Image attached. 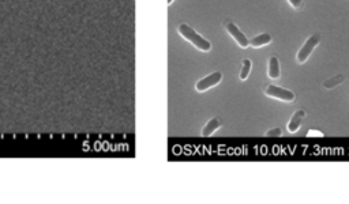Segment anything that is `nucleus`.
<instances>
[{
    "label": "nucleus",
    "mask_w": 349,
    "mask_h": 204,
    "mask_svg": "<svg viewBox=\"0 0 349 204\" xmlns=\"http://www.w3.org/2000/svg\"><path fill=\"white\" fill-rule=\"evenodd\" d=\"M178 33H179L180 37H183L184 40L190 42L193 46H195L198 50H201V52H210V42L206 40L205 37H202L199 33H197L187 23H180L179 26H178Z\"/></svg>",
    "instance_id": "nucleus-1"
},
{
    "label": "nucleus",
    "mask_w": 349,
    "mask_h": 204,
    "mask_svg": "<svg viewBox=\"0 0 349 204\" xmlns=\"http://www.w3.org/2000/svg\"><path fill=\"white\" fill-rule=\"evenodd\" d=\"M319 41H321V36H319V34H313V36L310 37L309 40L306 41L304 45L300 48V50L297 52V56H296V59H297V62H299L300 64H303V63L307 62V59L310 58V55L313 54L314 49L317 48V45L319 44Z\"/></svg>",
    "instance_id": "nucleus-2"
},
{
    "label": "nucleus",
    "mask_w": 349,
    "mask_h": 204,
    "mask_svg": "<svg viewBox=\"0 0 349 204\" xmlns=\"http://www.w3.org/2000/svg\"><path fill=\"white\" fill-rule=\"evenodd\" d=\"M221 80H223V74L220 71H215L213 74H210V75H207L198 80L197 84H195V90H197L198 93H205V91H207L211 87L217 86Z\"/></svg>",
    "instance_id": "nucleus-3"
},
{
    "label": "nucleus",
    "mask_w": 349,
    "mask_h": 204,
    "mask_svg": "<svg viewBox=\"0 0 349 204\" xmlns=\"http://www.w3.org/2000/svg\"><path fill=\"white\" fill-rule=\"evenodd\" d=\"M265 94L270 98H276V99H280V101L285 102H292L295 99V94L292 93L291 90L282 89L280 86H274V84H270L265 90Z\"/></svg>",
    "instance_id": "nucleus-4"
},
{
    "label": "nucleus",
    "mask_w": 349,
    "mask_h": 204,
    "mask_svg": "<svg viewBox=\"0 0 349 204\" xmlns=\"http://www.w3.org/2000/svg\"><path fill=\"white\" fill-rule=\"evenodd\" d=\"M225 27H227V31L229 33V36L236 41L237 45H239L240 48H247V46L250 45V40L244 36V33H242V30H240L235 23L228 22Z\"/></svg>",
    "instance_id": "nucleus-5"
},
{
    "label": "nucleus",
    "mask_w": 349,
    "mask_h": 204,
    "mask_svg": "<svg viewBox=\"0 0 349 204\" xmlns=\"http://www.w3.org/2000/svg\"><path fill=\"white\" fill-rule=\"evenodd\" d=\"M306 117V112L303 111V109H300V111H297L295 113V115L292 116L291 120H289V123H288L287 128L289 132H296V131H299L300 125H301V123H303V119Z\"/></svg>",
    "instance_id": "nucleus-6"
},
{
    "label": "nucleus",
    "mask_w": 349,
    "mask_h": 204,
    "mask_svg": "<svg viewBox=\"0 0 349 204\" xmlns=\"http://www.w3.org/2000/svg\"><path fill=\"white\" fill-rule=\"evenodd\" d=\"M221 125H223V123H221L220 119H217V117L210 119V120L206 123L205 127L202 128V136H203V138H209V136H211L215 131H219V129L221 128Z\"/></svg>",
    "instance_id": "nucleus-7"
},
{
    "label": "nucleus",
    "mask_w": 349,
    "mask_h": 204,
    "mask_svg": "<svg viewBox=\"0 0 349 204\" xmlns=\"http://www.w3.org/2000/svg\"><path fill=\"white\" fill-rule=\"evenodd\" d=\"M268 75L272 79H278L280 78V62L277 58H270L269 59V67H268Z\"/></svg>",
    "instance_id": "nucleus-8"
},
{
    "label": "nucleus",
    "mask_w": 349,
    "mask_h": 204,
    "mask_svg": "<svg viewBox=\"0 0 349 204\" xmlns=\"http://www.w3.org/2000/svg\"><path fill=\"white\" fill-rule=\"evenodd\" d=\"M272 40H273V38H272V36H270L269 33H262L259 36L254 37V38L250 41V45L252 48H260V46H265V45L270 44Z\"/></svg>",
    "instance_id": "nucleus-9"
},
{
    "label": "nucleus",
    "mask_w": 349,
    "mask_h": 204,
    "mask_svg": "<svg viewBox=\"0 0 349 204\" xmlns=\"http://www.w3.org/2000/svg\"><path fill=\"white\" fill-rule=\"evenodd\" d=\"M344 82V76L342 75H336L333 76V78H330V79H327L323 82V87L325 89H333V87H336L337 84H340Z\"/></svg>",
    "instance_id": "nucleus-10"
},
{
    "label": "nucleus",
    "mask_w": 349,
    "mask_h": 204,
    "mask_svg": "<svg viewBox=\"0 0 349 204\" xmlns=\"http://www.w3.org/2000/svg\"><path fill=\"white\" fill-rule=\"evenodd\" d=\"M250 72H251V60L244 59V60H243L242 70H240V79L246 80L247 78H248V75H250Z\"/></svg>",
    "instance_id": "nucleus-11"
},
{
    "label": "nucleus",
    "mask_w": 349,
    "mask_h": 204,
    "mask_svg": "<svg viewBox=\"0 0 349 204\" xmlns=\"http://www.w3.org/2000/svg\"><path fill=\"white\" fill-rule=\"evenodd\" d=\"M281 135H282V131H281V128H278V127L277 128H272L270 131L266 132V136H268V138H280Z\"/></svg>",
    "instance_id": "nucleus-12"
},
{
    "label": "nucleus",
    "mask_w": 349,
    "mask_h": 204,
    "mask_svg": "<svg viewBox=\"0 0 349 204\" xmlns=\"http://www.w3.org/2000/svg\"><path fill=\"white\" fill-rule=\"evenodd\" d=\"M288 2L291 3V6L293 9H300L301 5H303V0H288Z\"/></svg>",
    "instance_id": "nucleus-13"
},
{
    "label": "nucleus",
    "mask_w": 349,
    "mask_h": 204,
    "mask_svg": "<svg viewBox=\"0 0 349 204\" xmlns=\"http://www.w3.org/2000/svg\"><path fill=\"white\" fill-rule=\"evenodd\" d=\"M307 136H321V138H322L323 133H321V132H314V131H311V132L307 133Z\"/></svg>",
    "instance_id": "nucleus-14"
},
{
    "label": "nucleus",
    "mask_w": 349,
    "mask_h": 204,
    "mask_svg": "<svg viewBox=\"0 0 349 204\" xmlns=\"http://www.w3.org/2000/svg\"><path fill=\"white\" fill-rule=\"evenodd\" d=\"M173 2H174V0H166V5L170 6V5H172V3H173Z\"/></svg>",
    "instance_id": "nucleus-15"
}]
</instances>
